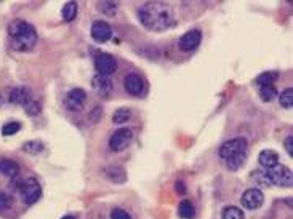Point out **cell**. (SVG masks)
<instances>
[{"mask_svg":"<svg viewBox=\"0 0 293 219\" xmlns=\"http://www.w3.org/2000/svg\"><path fill=\"white\" fill-rule=\"evenodd\" d=\"M264 176L269 181L271 186H279V187H290L293 184V176L290 168H287L285 165H274L271 168H263Z\"/></svg>","mask_w":293,"mask_h":219,"instance_id":"277c9868","label":"cell"},{"mask_svg":"<svg viewBox=\"0 0 293 219\" xmlns=\"http://www.w3.org/2000/svg\"><path fill=\"white\" fill-rule=\"evenodd\" d=\"M18 189H20V194L26 205H34L42 195L40 184L37 182V179H34V178H27L21 181V184L18 186Z\"/></svg>","mask_w":293,"mask_h":219,"instance_id":"5b68a950","label":"cell"},{"mask_svg":"<svg viewBox=\"0 0 293 219\" xmlns=\"http://www.w3.org/2000/svg\"><path fill=\"white\" fill-rule=\"evenodd\" d=\"M87 101V93L82 88H72L69 93L66 95V99H64V104L72 112H79L82 111Z\"/></svg>","mask_w":293,"mask_h":219,"instance_id":"ba28073f","label":"cell"},{"mask_svg":"<svg viewBox=\"0 0 293 219\" xmlns=\"http://www.w3.org/2000/svg\"><path fill=\"white\" fill-rule=\"evenodd\" d=\"M124 87L125 91L132 96H143L144 90H146V84L141 76L138 74H128L124 79Z\"/></svg>","mask_w":293,"mask_h":219,"instance_id":"30bf717a","label":"cell"},{"mask_svg":"<svg viewBox=\"0 0 293 219\" xmlns=\"http://www.w3.org/2000/svg\"><path fill=\"white\" fill-rule=\"evenodd\" d=\"M194 213H196L194 205H192L189 200H183L178 206V216L181 219H192L194 217Z\"/></svg>","mask_w":293,"mask_h":219,"instance_id":"e0dca14e","label":"cell"},{"mask_svg":"<svg viewBox=\"0 0 293 219\" xmlns=\"http://www.w3.org/2000/svg\"><path fill=\"white\" fill-rule=\"evenodd\" d=\"M99 117H101V109L96 107L95 111H91V114H90V120L98 122V120H99Z\"/></svg>","mask_w":293,"mask_h":219,"instance_id":"d6a6232c","label":"cell"},{"mask_svg":"<svg viewBox=\"0 0 293 219\" xmlns=\"http://www.w3.org/2000/svg\"><path fill=\"white\" fill-rule=\"evenodd\" d=\"M283 145H285V149H287V154L290 155V157H293V136H287V139L283 141Z\"/></svg>","mask_w":293,"mask_h":219,"instance_id":"1f68e13d","label":"cell"},{"mask_svg":"<svg viewBox=\"0 0 293 219\" xmlns=\"http://www.w3.org/2000/svg\"><path fill=\"white\" fill-rule=\"evenodd\" d=\"M8 35H10L12 47L16 51H29L37 42V32L34 26L23 20H15L8 26Z\"/></svg>","mask_w":293,"mask_h":219,"instance_id":"7a4b0ae2","label":"cell"},{"mask_svg":"<svg viewBox=\"0 0 293 219\" xmlns=\"http://www.w3.org/2000/svg\"><path fill=\"white\" fill-rule=\"evenodd\" d=\"M241 203L247 209H256L264 203V195H263L261 190L256 189V187L247 189L241 197Z\"/></svg>","mask_w":293,"mask_h":219,"instance_id":"9c48e42d","label":"cell"},{"mask_svg":"<svg viewBox=\"0 0 293 219\" xmlns=\"http://www.w3.org/2000/svg\"><path fill=\"white\" fill-rule=\"evenodd\" d=\"M277 79H279V72H276V70L263 72V74H260L258 79H256V84H258L260 87H266V85H272Z\"/></svg>","mask_w":293,"mask_h":219,"instance_id":"ac0fdd59","label":"cell"},{"mask_svg":"<svg viewBox=\"0 0 293 219\" xmlns=\"http://www.w3.org/2000/svg\"><path fill=\"white\" fill-rule=\"evenodd\" d=\"M43 144L40 141H29V142H26L23 145V151L27 152V154H31V155H39L43 152Z\"/></svg>","mask_w":293,"mask_h":219,"instance_id":"7402d4cb","label":"cell"},{"mask_svg":"<svg viewBox=\"0 0 293 219\" xmlns=\"http://www.w3.org/2000/svg\"><path fill=\"white\" fill-rule=\"evenodd\" d=\"M63 20L64 21H72L77 15V4L76 2H68L66 5L63 7Z\"/></svg>","mask_w":293,"mask_h":219,"instance_id":"ffe728a7","label":"cell"},{"mask_svg":"<svg viewBox=\"0 0 293 219\" xmlns=\"http://www.w3.org/2000/svg\"><path fill=\"white\" fill-rule=\"evenodd\" d=\"M250 178L255 179L256 182H260L261 186H266V187L271 186V184H269V181L266 179V176H264V171H263V170H256V171H253L252 175H250Z\"/></svg>","mask_w":293,"mask_h":219,"instance_id":"4316f807","label":"cell"},{"mask_svg":"<svg viewBox=\"0 0 293 219\" xmlns=\"http://www.w3.org/2000/svg\"><path fill=\"white\" fill-rule=\"evenodd\" d=\"M91 37L93 40L99 42V43H104L109 39L112 37V29L106 21L103 20H96L93 24H91Z\"/></svg>","mask_w":293,"mask_h":219,"instance_id":"8fae6325","label":"cell"},{"mask_svg":"<svg viewBox=\"0 0 293 219\" xmlns=\"http://www.w3.org/2000/svg\"><path fill=\"white\" fill-rule=\"evenodd\" d=\"M258 163L263 168H271L274 165H277V163H279V154L276 151L264 149L258 155Z\"/></svg>","mask_w":293,"mask_h":219,"instance_id":"9a60e30c","label":"cell"},{"mask_svg":"<svg viewBox=\"0 0 293 219\" xmlns=\"http://www.w3.org/2000/svg\"><path fill=\"white\" fill-rule=\"evenodd\" d=\"M177 190H178V192H185V190H186L185 184H183L181 181H178V182H177Z\"/></svg>","mask_w":293,"mask_h":219,"instance_id":"836d02e7","label":"cell"},{"mask_svg":"<svg viewBox=\"0 0 293 219\" xmlns=\"http://www.w3.org/2000/svg\"><path fill=\"white\" fill-rule=\"evenodd\" d=\"M132 139H133L132 130L130 128H121L111 136V139H109V149L114 151V152L125 151L128 145H130Z\"/></svg>","mask_w":293,"mask_h":219,"instance_id":"52a82bcc","label":"cell"},{"mask_svg":"<svg viewBox=\"0 0 293 219\" xmlns=\"http://www.w3.org/2000/svg\"><path fill=\"white\" fill-rule=\"evenodd\" d=\"M91 88H93L99 96H109L112 91V82L111 79H107L106 76L96 74L93 79H91Z\"/></svg>","mask_w":293,"mask_h":219,"instance_id":"4fadbf2b","label":"cell"},{"mask_svg":"<svg viewBox=\"0 0 293 219\" xmlns=\"http://www.w3.org/2000/svg\"><path fill=\"white\" fill-rule=\"evenodd\" d=\"M20 130H21L20 122H8L2 126V134L4 136H12V134H16Z\"/></svg>","mask_w":293,"mask_h":219,"instance_id":"484cf974","label":"cell"},{"mask_svg":"<svg viewBox=\"0 0 293 219\" xmlns=\"http://www.w3.org/2000/svg\"><path fill=\"white\" fill-rule=\"evenodd\" d=\"M95 67L98 70V74L101 76H111L117 70V59L112 54H107L103 51H98L95 54Z\"/></svg>","mask_w":293,"mask_h":219,"instance_id":"8992f818","label":"cell"},{"mask_svg":"<svg viewBox=\"0 0 293 219\" xmlns=\"http://www.w3.org/2000/svg\"><path fill=\"white\" fill-rule=\"evenodd\" d=\"M280 106L285 107V109H290L293 106V90L291 88H287L282 91L280 95Z\"/></svg>","mask_w":293,"mask_h":219,"instance_id":"d4e9b609","label":"cell"},{"mask_svg":"<svg viewBox=\"0 0 293 219\" xmlns=\"http://www.w3.org/2000/svg\"><path fill=\"white\" fill-rule=\"evenodd\" d=\"M0 173L8 178H15V176H18V173H20V165H18L15 160L2 159L0 160Z\"/></svg>","mask_w":293,"mask_h":219,"instance_id":"2e32d148","label":"cell"},{"mask_svg":"<svg viewBox=\"0 0 293 219\" xmlns=\"http://www.w3.org/2000/svg\"><path fill=\"white\" fill-rule=\"evenodd\" d=\"M98 8L101 12H104L106 15H109V16H112L114 15V12L117 10V4H114V2H101V4H98Z\"/></svg>","mask_w":293,"mask_h":219,"instance_id":"f1b7e54d","label":"cell"},{"mask_svg":"<svg viewBox=\"0 0 293 219\" xmlns=\"http://www.w3.org/2000/svg\"><path fill=\"white\" fill-rule=\"evenodd\" d=\"M40 109H42L40 104L37 101H34V99H31V101L24 106V111L29 114V115H37V114H40Z\"/></svg>","mask_w":293,"mask_h":219,"instance_id":"83f0119b","label":"cell"},{"mask_svg":"<svg viewBox=\"0 0 293 219\" xmlns=\"http://www.w3.org/2000/svg\"><path fill=\"white\" fill-rule=\"evenodd\" d=\"M111 219H132V216L122 208H114L111 211Z\"/></svg>","mask_w":293,"mask_h":219,"instance_id":"4dcf8cb0","label":"cell"},{"mask_svg":"<svg viewBox=\"0 0 293 219\" xmlns=\"http://www.w3.org/2000/svg\"><path fill=\"white\" fill-rule=\"evenodd\" d=\"M106 175L114 182H124L125 181V171L121 167H111L106 170Z\"/></svg>","mask_w":293,"mask_h":219,"instance_id":"603a6c76","label":"cell"},{"mask_svg":"<svg viewBox=\"0 0 293 219\" xmlns=\"http://www.w3.org/2000/svg\"><path fill=\"white\" fill-rule=\"evenodd\" d=\"M260 98L263 99L264 103H271L274 98L277 96V90L274 85H266V87H260Z\"/></svg>","mask_w":293,"mask_h":219,"instance_id":"d6986e66","label":"cell"},{"mask_svg":"<svg viewBox=\"0 0 293 219\" xmlns=\"http://www.w3.org/2000/svg\"><path fill=\"white\" fill-rule=\"evenodd\" d=\"M200 40H202V32H200L199 29H191L186 34L181 35V39H180V48L183 51H192L194 48L199 47Z\"/></svg>","mask_w":293,"mask_h":219,"instance_id":"7c38bea8","label":"cell"},{"mask_svg":"<svg viewBox=\"0 0 293 219\" xmlns=\"http://www.w3.org/2000/svg\"><path fill=\"white\" fill-rule=\"evenodd\" d=\"M130 109H127V107H121V109H117V111L114 112L112 115V122L114 123H125L130 120Z\"/></svg>","mask_w":293,"mask_h":219,"instance_id":"44dd1931","label":"cell"},{"mask_svg":"<svg viewBox=\"0 0 293 219\" xmlns=\"http://www.w3.org/2000/svg\"><path fill=\"white\" fill-rule=\"evenodd\" d=\"M223 219H244V211L237 206H226L223 209Z\"/></svg>","mask_w":293,"mask_h":219,"instance_id":"cb8c5ba5","label":"cell"},{"mask_svg":"<svg viewBox=\"0 0 293 219\" xmlns=\"http://www.w3.org/2000/svg\"><path fill=\"white\" fill-rule=\"evenodd\" d=\"M138 16L144 27H148L149 31H155V32L167 31L177 24L175 13L163 2L144 4L138 10Z\"/></svg>","mask_w":293,"mask_h":219,"instance_id":"6da1fadb","label":"cell"},{"mask_svg":"<svg viewBox=\"0 0 293 219\" xmlns=\"http://www.w3.org/2000/svg\"><path fill=\"white\" fill-rule=\"evenodd\" d=\"M10 103L12 104H21L26 106L27 103L31 101L32 96H31V90L26 88V87H16L10 91Z\"/></svg>","mask_w":293,"mask_h":219,"instance_id":"5bb4252c","label":"cell"},{"mask_svg":"<svg viewBox=\"0 0 293 219\" xmlns=\"http://www.w3.org/2000/svg\"><path fill=\"white\" fill-rule=\"evenodd\" d=\"M12 203H13V200H12L10 195L5 194V192H0V211H5V209H8L12 206Z\"/></svg>","mask_w":293,"mask_h":219,"instance_id":"f546056e","label":"cell"},{"mask_svg":"<svg viewBox=\"0 0 293 219\" xmlns=\"http://www.w3.org/2000/svg\"><path fill=\"white\" fill-rule=\"evenodd\" d=\"M247 152H249V144L245 138H234L226 141L219 148V159H221L229 170H239L247 162Z\"/></svg>","mask_w":293,"mask_h":219,"instance_id":"3957f363","label":"cell"},{"mask_svg":"<svg viewBox=\"0 0 293 219\" xmlns=\"http://www.w3.org/2000/svg\"><path fill=\"white\" fill-rule=\"evenodd\" d=\"M61 219H76L74 216H64V217H61Z\"/></svg>","mask_w":293,"mask_h":219,"instance_id":"e575fe53","label":"cell"}]
</instances>
